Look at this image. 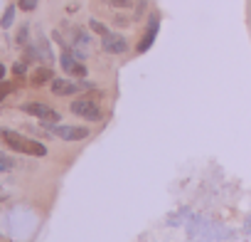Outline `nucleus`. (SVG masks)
I'll list each match as a JSON object with an SVG mask.
<instances>
[{"instance_id": "16", "label": "nucleus", "mask_w": 251, "mask_h": 242, "mask_svg": "<svg viewBox=\"0 0 251 242\" xmlns=\"http://www.w3.org/2000/svg\"><path fill=\"white\" fill-rule=\"evenodd\" d=\"M10 91H13V84L10 82H0V101H3Z\"/></svg>"}, {"instance_id": "12", "label": "nucleus", "mask_w": 251, "mask_h": 242, "mask_svg": "<svg viewBox=\"0 0 251 242\" xmlns=\"http://www.w3.org/2000/svg\"><path fill=\"white\" fill-rule=\"evenodd\" d=\"M37 3H40V0H18V8L25 10V13H32L37 8Z\"/></svg>"}, {"instance_id": "20", "label": "nucleus", "mask_w": 251, "mask_h": 242, "mask_svg": "<svg viewBox=\"0 0 251 242\" xmlns=\"http://www.w3.org/2000/svg\"><path fill=\"white\" fill-rule=\"evenodd\" d=\"M3 77H5V67L0 64V82H3Z\"/></svg>"}, {"instance_id": "18", "label": "nucleus", "mask_w": 251, "mask_h": 242, "mask_svg": "<svg viewBox=\"0 0 251 242\" xmlns=\"http://www.w3.org/2000/svg\"><path fill=\"white\" fill-rule=\"evenodd\" d=\"M116 25L126 28V25H131V20H128V18H121V15H118V18H116Z\"/></svg>"}, {"instance_id": "6", "label": "nucleus", "mask_w": 251, "mask_h": 242, "mask_svg": "<svg viewBox=\"0 0 251 242\" xmlns=\"http://www.w3.org/2000/svg\"><path fill=\"white\" fill-rule=\"evenodd\" d=\"M50 131L64 141H84L89 136L86 126H50Z\"/></svg>"}, {"instance_id": "17", "label": "nucleus", "mask_w": 251, "mask_h": 242, "mask_svg": "<svg viewBox=\"0 0 251 242\" xmlns=\"http://www.w3.org/2000/svg\"><path fill=\"white\" fill-rule=\"evenodd\" d=\"M25 72H27V62H25V60L13 67V74H18V77H25Z\"/></svg>"}, {"instance_id": "10", "label": "nucleus", "mask_w": 251, "mask_h": 242, "mask_svg": "<svg viewBox=\"0 0 251 242\" xmlns=\"http://www.w3.org/2000/svg\"><path fill=\"white\" fill-rule=\"evenodd\" d=\"M15 10H18L15 5H8V10L3 13V18H0V25H3L5 30H8V28H10V25L15 23Z\"/></svg>"}, {"instance_id": "13", "label": "nucleus", "mask_w": 251, "mask_h": 242, "mask_svg": "<svg viewBox=\"0 0 251 242\" xmlns=\"http://www.w3.org/2000/svg\"><path fill=\"white\" fill-rule=\"evenodd\" d=\"M15 166V161L10 158V156H5V153H0V173H5V171H10Z\"/></svg>"}, {"instance_id": "15", "label": "nucleus", "mask_w": 251, "mask_h": 242, "mask_svg": "<svg viewBox=\"0 0 251 242\" xmlns=\"http://www.w3.org/2000/svg\"><path fill=\"white\" fill-rule=\"evenodd\" d=\"M27 35H30V28L23 25V28L18 30V42H20V45H27Z\"/></svg>"}, {"instance_id": "7", "label": "nucleus", "mask_w": 251, "mask_h": 242, "mask_svg": "<svg viewBox=\"0 0 251 242\" xmlns=\"http://www.w3.org/2000/svg\"><path fill=\"white\" fill-rule=\"evenodd\" d=\"M101 47H103L108 55H123L126 50H128V40H126L123 35L108 32V35L101 37Z\"/></svg>"}, {"instance_id": "5", "label": "nucleus", "mask_w": 251, "mask_h": 242, "mask_svg": "<svg viewBox=\"0 0 251 242\" xmlns=\"http://www.w3.org/2000/svg\"><path fill=\"white\" fill-rule=\"evenodd\" d=\"M23 111H25V114H32V116H37V119H42L45 124H57V121H59V114H57L52 106H47V104H40V101L23 104Z\"/></svg>"}, {"instance_id": "9", "label": "nucleus", "mask_w": 251, "mask_h": 242, "mask_svg": "<svg viewBox=\"0 0 251 242\" xmlns=\"http://www.w3.org/2000/svg\"><path fill=\"white\" fill-rule=\"evenodd\" d=\"M54 79V72L50 69V67H37L35 72H32V77H30V82L35 84V87H42V84H47V82H52Z\"/></svg>"}, {"instance_id": "14", "label": "nucleus", "mask_w": 251, "mask_h": 242, "mask_svg": "<svg viewBox=\"0 0 251 242\" xmlns=\"http://www.w3.org/2000/svg\"><path fill=\"white\" fill-rule=\"evenodd\" d=\"M103 3H108L111 8H131L133 0H103Z\"/></svg>"}, {"instance_id": "3", "label": "nucleus", "mask_w": 251, "mask_h": 242, "mask_svg": "<svg viewBox=\"0 0 251 242\" xmlns=\"http://www.w3.org/2000/svg\"><path fill=\"white\" fill-rule=\"evenodd\" d=\"M59 62H62V69H64L67 74L76 77V79H84V77L89 74V72H86V67H84V62L74 55V50H72V47H64V52H62Z\"/></svg>"}, {"instance_id": "1", "label": "nucleus", "mask_w": 251, "mask_h": 242, "mask_svg": "<svg viewBox=\"0 0 251 242\" xmlns=\"http://www.w3.org/2000/svg\"><path fill=\"white\" fill-rule=\"evenodd\" d=\"M0 141L8 144V149H13V151H18V153L37 156V158L47 156V146H45V144H40V141H35V139H27V136H23V134H18V131H10V129H0Z\"/></svg>"}, {"instance_id": "11", "label": "nucleus", "mask_w": 251, "mask_h": 242, "mask_svg": "<svg viewBox=\"0 0 251 242\" xmlns=\"http://www.w3.org/2000/svg\"><path fill=\"white\" fill-rule=\"evenodd\" d=\"M89 28H91V32H96V35H101V37L111 32V30H108V28H106L103 23H99L96 18H94V20H89Z\"/></svg>"}, {"instance_id": "2", "label": "nucleus", "mask_w": 251, "mask_h": 242, "mask_svg": "<svg viewBox=\"0 0 251 242\" xmlns=\"http://www.w3.org/2000/svg\"><path fill=\"white\" fill-rule=\"evenodd\" d=\"M69 109H72V114H76V116H81V119H86V121H99V119H101L99 104H96L94 99H89V96L74 99Z\"/></svg>"}, {"instance_id": "8", "label": "nucleus", "mask_w": 251, "mask_h": 242, "mask_svg": "<svg viewBox=\"0 0 251 242\" xmlns=\"http://www.w3.org/2000/svg\"><path fill=\"white\" fill-rule=\"evenodd\" d=\"M81 87L76 82H69V79H52V94L57 96H69V94H76Z\"/></svg>"}, {"instance_id": "4", "label": "nucleus", "mask_w": 251, "mask_h": 242, "mask_svg": "<svg viewBox=\"0 0 251 242\" xmlns=\"http://www.w3.org/2000/svg\"><path fill=\"white\" fill-rule=\"evenodd\" d=\"M158 30H160V13H151V18H148V28H146L141 42L136 45V52H141V55L148 52V50L153 47L155 37H158Z\"/></svg>"}, {"instance_id": "19", "label": "nucleus", "mask_w": 251, "mask_h": 242, "mask_svg": "<svg viewBox=\"0 0 251 242\" xmlns=\"http://www.w3.org/2000/svg\"><path fill=\"white\" fill-rule=\"evenodd\" d=\"M143 8H146V0H138V10H136V20L141 18V13H143Z\"/></svg>"}]
</instances>
